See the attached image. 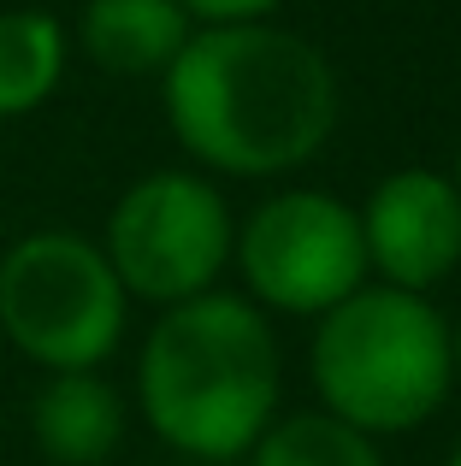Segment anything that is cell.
I'll return each mask as SVG.
<instances>
[{"mask_svg":"<svg viewBox=\"0 0 461 466\" xmlns=\"http://www.w3.org/2000/svg\"><path fill=\"white\" fill-rule=\"evenodd\" d=\"M178 148L220 177H290L337 130V71L272 18L208 24L166 71Z\"/></svg>","mask_w":461,"mask_h":466,"instance_id":"obj_1","label":"cell"},{"mask_svg":"<svg viewBox=\"0 0 461 466\" xmlns=\"http://www.w3.org/2000/svg\"><path fill=\"white\" fill-rule=\"evenodd\" d=\"M149 431L184 461H242L278 420V337L249 296L208 289L160 308L137 354Z\"/></svg>","mask_w":461,"mask_h":466,"instance_id":"obj_2","label":"cell"},{"mask_svg":"<svg viewBox=\"0 0 461 466\" xmlns=\"http://www.w3.org/2000/svg\"><path fill=\"white\" fill-rule=\"evenodd\" d=\"M308 372L320 408L367 437L420 431L456 384L450 319L415 289L361 284L313 319Z\"/></svg>","mask_w":461,"mask_h":466,"instance_id":"obj_3","label":"cell"},{"mask_svg":"<svg viewBox=\"0 0 461 466\" xmlns=\"http://www.w3.org/2000/svg\"><path fill=\"white\" fill-rule=\"evenodd\" d=\"M130 296L83 230H24L0 254V337L42 372H101Z\"/></svg>","mask_w":461,"mask_h":466,"instance_id":"obj_4","label":"cell"},{"mask_svg":"<svg viewBox=\"0 0 461 466\" xmlns=\"http://www.w3.org/2000/svg\"><path fill=\"white\" fill-rule=\"evenodd\" d=\"M230 242V207L201 171H149L113 201L101 254L130 301L178 308L220 289Z\"/></svg>","mask_w":461,"mask_h":466,"instance_id":"obj_5","label":"cell"},{"mask_svg":"<svg viewBox=\"0 0 461 466\" xmlns=\"http://www.w3.org/2000/svg\"><path fill=\"white\" fill-rule=\"evenodd\" d=\"M230 260L254 308L320 319L367 284L361 218L332 189H278L237 225Z\"/></svg>","mask_w":461,"mask_h":466,"instance_id":"obj_6","label":"cell"},{"mask_svg":"<svg viewBox=\"0 0 461 466\" xmlns=\"http://www.w3.org/2000/svg\"><path fill=\"white\" fill-rule=\"evenodd\" d=\"M361 248H367V272L391 289H438L461 266V195L450 171L432 166H403L391 177L373 183L361 201Z\"/></svg>","mask_w":461,"mask_h":466,"instance_id":"obj_7","label":"cell"},{"mask_svg":"<svg viewBox=\"0 0 461 466\" xmlns=\"http://www.w3.org/2000/svg\"><path fill=\"white\" fill-rule=\"evenodd\" d=\"M30 437L54 466H101L125 443V401L101 372H47L30 401Z\"/></svg>","mask_w":461,"mask_h":466,"instance_id":"obj_8","label":"cell"},{"mask_svg":"<svg viewBox=\"0 0 461 466\" xmlns=\"http://www.w3.org/2000/svg\"><path fill=\"white\" fill-rule=\"evenodd\" d=\"M196 35L178 0H83L77 47L113 77H166Z\"/></svg>","mask_w":461,"mask_h":466,"instance_id":"obj_9","label":"cell"},{"mask_svg":"<svg viewBox=\"0 0 461 466\" xmlns=\"http://www.w3.org/2000/svg\"><path fill=\"white\" fill-rule=\"evenodd\" d=\"M71 35L42 6H6L0 12V125L30 118L54 101L66 83Z\"/></svg>","mask_w":461,"mask_h":466,"instance_id":"obj_10","label":"cell"},{"mask_svg":"<svg viewBox=\"0 0 461 466\" xmlns=\"http://www.w3.org/2000/svg\"><path fill=\"white\" fill-rule=\"evenodd\" d=\"M249 466H384V461H379V437L313 408L266 425L249 449Z\"/></svg>","mask_w":461,"mask_h":466,"instance_id":"obj_11","label":"cell"},{"mask_svg":"<svg viewBox=\"0 0 461 466\" xmlns=\"http://www.w3.org/2000/svg\"><path fill=\"white\" fill-rule=\"evenodd\" d=\"M178 6L190 12V24H196V30H208V24H254V18H272L284 0H178Z\"/></svg>","mask_w":461,"mask_h":466,"instance_id":"obj_12","label":"cell"},{"mask_svg":"<svg viewBox=\"0 0 461 466\" xmlns=\"http://www.w3.org/2000/svg\"><path fill=\"white\" fill-rule=\"evenodd\" d=\"M450 366H456V378H461V319L450 325Z\"/></svg>","mask_w":461,"mask_h":466,"instance_id":"obj_13","label":"cell"},{"mask_svg":"<svg viewBox=\"0 0 461 466\" xmlns=\"http://www.w3.org/2000/svg\"><path fill=\"white\" fill-rule=\"evenodd\" d=\"M450 183H456V195H461V148H456V171H450Z\"/></svg>","mask_w":461,"mask_h":466,"instance_id":"obj_14","label":"cell"},{"mask_svg":"<svg viewBox=\"0 0 461 466\" xmlns=\"http://www.w3.org/2000/svg\"><path fill=\"white\" fill-rule=\"evenodd\" d=\"M444 466H461V443H456V449H450V461H444Z\"/></svg>","mask_w":461,"mask_h":466,"instance_id":"obj_15","label":"cell"}]
</instances>
